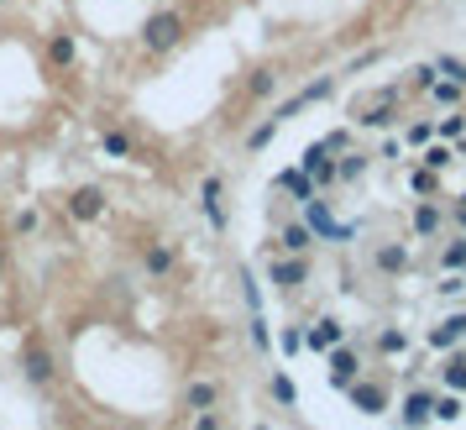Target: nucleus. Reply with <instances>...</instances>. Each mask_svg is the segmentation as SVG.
Listing matches in <instances>:
<instances>
[{
    "instance_id": "4468645a",
    "label": "nucleus",
    "mask_w": 466,
    "mask_h": 430,
    "mask_svg": "<svg viewBox=\"0 0 466 430\" xmlns=\"http://www.w3.org/2000/svg\"><path fill=\"white\" fill-rule=\"evenodd\" d=\"M340 336H346V325H340V321H319L304 342L315 346V352H330V346H340Z\"/></svg>"
},
{
    "instance_id": "aec40b11",
    "label": "nucleus",
    "mask_w": 466,
    "mask_h": 430,
    "mask_svg": "<svg viewBox=\"0 0 466 430\" xmlns=\"http://www.w3.org/2000/svg\"><path fill=\"white\" fill-rule=\"evenodd\" d=\"M403 262H409V252H403V247H378V268H388V273H403Z\"/></svg>"
},
{
    "instance_id": "72a5a7b5",
    "label": "nucleus",
    "mask_w": 466,
    "mask_h": 430,
    "mask_svg": "<svg viewBox=\"0 0 466 430\" xmlns=\"http://www.w3.org/2000/svg\"><path fill=\"white\" fill-rule=\"evenodd\" d=\"M378 346H382V352H403V331H382Z\"/></svg>"
},
{
    "instance_id": "f257e3e1",
    "label": "nucleus",
    "mask_w": 466,
    "mask_h": 430,
    "mask_svg": "<svg viewBox=\"0 0 466 430\" xmlns=\"http://www.w3.org/2000/svg\"><path fill=\"white\" fill-rule=\"evenodd\" d=\"M184 43V16L178 11H152L147 26H142V47L147 53H173Z\"/></svg>"
},
{
    "instance_id": "473e14b6",
    "label": "nucleus",
    "mask_w": 466,
    "mask_h": 430,
    "mask_svg": "<svg viewBox=\"0 0 466 430\" xmlns=\"http://www.w3.org/2000/svg\"><path fill=\"white\" fill-rule=\"evenodd\" d=\"M430 137H435V127H430V121H420V127H409V142H414V148H424Z\"/></svg>"
},
{
    "instance_id": "6ab92c4d",
    "label": "nucleus",
    "mask_w": 466,
    "mask_h": 430,
    "mask_svg": "<svg viewBox=\"0 0 466 430\" xmlns=\"http://www.w3.org/2000/svg\"><path fill=\"white\" fill-rule=\"evenodd\" d=\"M414 231H420V237H435V231H441V210H435L430 200L414 210Z\"/></svg>"
},
{
    "instance_id": "37998d69",
    "label": "nucleus",
    "mask_w": 466,
    "mask_h": 430,
    "mask_svg": "<svg viewBox=\"0 0 466 430\" xmlns=\"http://www.w3.org/2000/svg\"><path fill=\"white\" fill-rule=\"evenodd\" d=\"M461 200H466V194H461Z\"/></svg>"
},
{
    "instance_id": "4c0bfd02",
    "label": "nucleus",
    "mask_w": 466,
    "mask_h": 430,
    "mask_svg": "<svg viewBox=\"0 0 466 430\" xmlns=\"http://www.w3.org/2000/svg\"><path fill=\"white\" fill-rule=\"evenodd\" d=\"M68 58H74V43H68V37H58V43H53V64H68Z\"/></svg>"
},
{
    "instance_id": "ddd939ff",
    "label": "nucleus",
    "mask_w": 466,
    "mask_h": 430,
    "mask_svg": "<svg viewBox=\"0 0 466 430\" xmlns=\"http://www.w3.org/2000/svg\"><path fill=\"white\" fill-rule=\"evenodd\" d=\"M330 89H336V85H330V79H315V85L304 89V95H294V100H289V106L278 110V121H289V116H299V110H304V106H315V100H325V95H330Z\"/></svg>"
},
{
    "instance_id": "20e7f679",
    "label": "nucleus",
    "mask_w": 466,
    "mask_h": 430,
    "mask_svg": "<svg viewBox=\"0 0 466 430\" xmlns=\"http://www.w3.org/2000/svg\"><path fill=\"white\" fill-rule=\"evenodd\" d=\"M199 205H205V220H210L215 231H226V184L220 179H205L199 184Z\"/></svg>"
},
{
    "instance_id": "a211bd4d",
    "label": "nucleus",
    "mask_w": 466,
    "mask_h": 430,
    "mask_svg": "<svg viewBox=\"0 0 466 430\" xmlns=\"http://www.w3.org/2000/svg\"><path fill=\"white\" fill-rule=\"evenodd\" d=\"M215 399H220V388H215V384H189V394H184V404H189L194 415H199V409H210Z\"/></svg>"
},
{
    "instance_id": "c756f323",
    "label": "nucleus",
    "mask_w": 466,
    "mask_h": 430,
    "mask_svg": "<svg viewBox=\"0 0 466 430\" xmlns=\"http://www.w3.org/2000/svg\"><path fill=\"white\" fill-rule=\"evenodd\" d=\"M106 152H110V158H127V152H131V142L121 137V131H106Z\"/></svg>"
},
{
    "instance_id": "39448f33",
    "label": "nucleus",
    "mask_w": 466,
    "mask_h": 430,
    "mask_svg": "<svg viewBox=\"0 0 466 430\" xmlns=\"http://www.w3.org/2000/svg\"><path fill=\"white\" fill-rule=\"evenodd\" d=\"M357 352H351V346H330V384L336 388H351L357 384Z\"/></svg>"
},
{
    "instance_id": "1a4fd4ad",
    "label": "nucleus",
    "mask_w": 466,
    "mask_h": 430,
    "mask_svg": "<svg viewBox=\"0 0 466 430\" xmlns=\"http://www.w3.org/2000/svg\"><path fill=\"white\" fill-rule=\"evenodd\" d=\"M430 415H435V399H430L424 388L403 399V425H409V430H424V425H430Z\"/></svg>"
},
{
    "instance_id": "58836bf2",
    "label": "nucleus",
    "mask_w": 466,
    "mask_h": 430,
    "mask_svg": "<svg viewBox=\"0 0 466 430\" xmlns=\"http://www.w3.org/2000/svg\"><path fill=\"white\" fill-rule=\"evenodd\" d=\"M278 346H283V352H299V346H304V336H299V325H294V331H283V342H278Z\"/></svg>"
},
{
    "instance_id": "0eeeda50",
    "label": "nucleus",
    "mask_w": 466,
    "mask_h": 430,
    "mask_svg": "<svg viewBox=\"0 0 466 430\" xmlns=\"http://www.w3.org/2000/svg\"><path fill=\"white\" fill-rule=\"evenodd\" d=\"M299 169L309 173L315 184H330V179H336V163H330V148H325V142H315V148L304 152V163H299Z\"/></svg>"
},
{
    "instance_id": "79ce46f5",
    "label": "nucleus",
    "mask_w": 466,
    "mask_h": 430,
    "mask_svg": "<svg viewBox=\"0 0 466 430\" xmlns=\"http://www.w3.org/2000/svg\"><path fill=\"white\" fill-rule=\"evenodd\" d=\"M257 430H268V425H257Z\"/></svg>"
},
{
    "instance_id": "412c9836",
    "label": "nucleus",
    "mask_w": 466,
    "mask_h": 430,
    "mask_svg": "<svg viewBox=\"0 0 466 430\" xmlns=\"http://www.w3.org/2000/svg\"><path fill=\"white\" fill-rule=\"evenodd\" d=\"M409 184H414V194H424V200H430V194L441 189V179H435V169H414V179H409Z\"/></svg>"
},
{
    "instance_id": "393cba45",
    "label": "nucleus",
    "mask_w": 466,
    "mask_h": 430,
    "mask_svg": "<svg viewBox=\"0 0 466 430\" xmlns=\"http://www.w3.org/2000/svg\"><path fill=\"white\" fill-rule=\"evenodd\" d=\"M273 399H278V404H294V399H299L294 378H283V373H278V378H273Z\"/></svg>"
},
{
    "instance_id": "b1692460",
    "label": "nucleus",
    "mask_w": 466,
    "mask_h": 430,
    "mask_svg": "<svg viewBox=\"0 0 466 430\" xmlns=\"http://www.w3.org/2000/svg\"><path fill=\"white\" fill-rule=\"evenodd\" d=\"M273 131H278V116H273V121H262V127H257L252 137H247V148H252V152H262L268 142H273Z\"/></svg>"
},
{
    "instance_id": "c9c22d12",
    "label": "nucleus",
    "mask_w": 466,
    "mask_h": 430,
    "mask_svg": "<svg viewBox=\"0 0 466 430\" xmlns=\"http://www.w3.org/2000/svg\"><path fill=\"white\" fill-rule=\"evenodd\" d=\"M435 131H441V137H451V142H456V137H461V116H445V121H441V127H435Z\"/></svg>"
},
{
    "instance_id": "a19ab883",
    "label": "nucleus",
    "mask_w": 466,
    "mask_h": 430,
    "mask_svg": "<svg viewBox=\"0 0 466 430\" xmlns=\"http://www.w3.org/2000/svg\"><path fill=\"white\" fill-rule=\"evenodd\" d=\"M456 220H461V231H466V200H461V205H456Z\"/></svg>"
},
{
    "instance_id": "cd10ccee",
    "label": "nucleus",
    "mask_w": 466,
    "mask_h": 430,
    "mask_svg": "<svg viewBox=\"0 0 466 430\" xmlns=\"http://www.w3.org/2000/svg\"><path fill=\"white\" fill-rule=\"evenodd\" d=\"M361 173H367V158L357 152V158H346V163L336 169V179H361Z\"/></svg>"
},
{
    "instance_id": "2f4dec72",
    "label": "nucleus",
    "mask_w": 466,
    "mask_h": 430,
    "mask_svg": "<svg viewBox=\"0 0 466 430\" xmlns=\"http://www.w3.org/2000/svg\"><path fill=\"white\" fill-rule=\"evenodd\" d=\"M435 415H441V420H456V415H461V399H435Z\"/></svg>"
},
{
    "instance_id": "e433bc0d",
    "label": "nucleus",
    "mask_w": 466,
    "mask_h": 430,
    "mask_svg": "<svg viewBox=\"0 0 466 430\" xmlns=\"http://www.w3.org/2000/svg\"><path fill=\"white\" fill-rule=\"evenodd\" d=\"M435 74H441V68L420 64V68H414V85H420V89H430V85H435Z\"/></svg>"
},
{
    "instance_id": "dca6fc26",
    "label": "nucleus",
    "mask_w": 466,
    "mask_h": 430,
    "mask_svg": "<svg viewBox=\"0 0 466 430\" xmlns=\"http://www.w3.org/2000/svg\"><path fill=\"white\" fill-rule=\"evenodd\" d=\"M461 336H466V315H451V321H441L430 331V346H456Z\"/></svg>"
},
{
    "instance_id": "9b49d317",
    "label": "nucleus",
    "mask_w": 466,
    "mask_h": 430,
    "mask_svg": "<svg viewBox=\"0 0 466 430\" xmlns=\"http://www.w3.org/2000/svg\"><path fill=\"white\" fill-rule=\"evenodd\" d=\"M304 279H309V262H304V258H283V262H273V283H278V289H299Z\"/></svg>"
},
{
    "instance_id": "f3484780",
    "label": "nucleus",
    "mask_w": 466,
    "mask_h": 430,
    "mask_svg": "<svg viewBox=\"0 0 466 430\" xmlns=\"http://www.w3.org/2000/svg\"><path fill=\"white\" fill-rule=\"evenodd\" d=\"M147 273H152V279H168V273H173V247H168V241H152V247H147Z\"/></svg>"
},
{
    "instance_id": "c85d7f7f",
    "label": "nucleus",
    "mask_w": 466,
    "mask_h": 430,
    "mask_svg": "<svg viewBox=\"0 0 466 430\" xmlns=\"http://www.w3.org/2000/svg\"><path fill=\"white\" fill-rule=\"evenodd\" d=\"M445 384H451V388H466V357L445 363Z\"/></svg>"
},
{
    "instance_id": "9d476101",
    "label": "nucleus",
    "mask_w": 466,
    "mask_h": 430,
    "mask_svg": "<svg viewBox=\"0 0 466 430\" xmlns=\"http://www.w3.org/2000/svg\"><path fill=\"white\" fill-rule=\"evenodd\" d=\"M26 378L43 388V384H53L58 378V367H53V352H43V346H26Z\"/></svg>"
},
{
    "instance_id": "f03ea898",
    "label": "nucleus",
    "mask_w": 466,
    "mask_h": 430,
    "mask_svg": "<svg viewBox=\"0 0 466 430\" xmlns=\"http://www.w3.org/2000/svg\"><path fill=\"white\" fill-rule=\"evenodd\" d=\"M393 110H399V89H378V95H367L357 106V121L361 127H388Z\"/></svg>"
},
{
    "instance_id": "ea45409f",
    "label": "nucleus",
    "mask_w": 466,
    "mask_h": 430,
    "mask_svg": "<svg viewBox=\"0 0 466 430\" xmlns=\"http://www.w3.org/2000/svg\"><path fill=\"white\" fill-rule=\"evenodd\" d=\"M199 430H220V415H210V409H199V420H194Z\"/></svg>"
},
{
    "instance_id": "423d86ee",
    "label": "nucleus",
    "mask_w": 466,
    "mask_h": 430,
    "mask_svg": "<svg viewBox=\"0 0 466 430\" xmlns=\"http://www.w3.org/2000/svg\"><path fill=\"white\" fill-rule=\"evenodd\" d=\"M278 247H283L289 258H304V252L315 247V231H309V220H294V226H283V231H278Z\"/></svg>"
},
{
    "instance_id": "f704fd0d",
    "label": "nucleus",
    "mask_w": 466,
    "mask_h": 430,
    "mask_svg": "<svg viewBox=\"0 0 466 430\" xmlns=\"http://www.w3.org/2000/svg\"><path fill=\"white\" fill-rule=\"evenodd\" d=\"M241 283H247V304H252V315H257V310H262V294H257V279H252V273H241Z\"/></svg>"
},
{
    "instance_id": "7ed1b4c3",
    "label": "nucleus",
    "mask_w": 466,
    "mask_h": 430,
    "mask_svg": "<svg viewBox=\"0 0 466 430\" xmlns=\"http://www.w3.org/2000/svg\"><path fill=\"white\" fill-rule=\"evenodd\" d=\"M304 220H309V231H319V237H330V241L357 237V226H336V220H330L325 200H304Z\"/></svg>"
},
{
    "instance_id": "6e6552de",
    "label": "nucleus",
    "mask_w": 466,
    "mask_h": 430,
    "mask_svg": "<svg viewBox=\"0 0 466 430\" xmlns=\"http://www.w3.org/2000/svg\"><path fill=\"white\" fill-rule=\"evenodd\" d=\"M68 215H74V220H100V215H106V194L100 189H79L74 200H68Z\"/></svg>"
},
{
    "instance_id": "5701e85b",
    "label": "nucleus",
    "mask_w": 466,
    "mask_h": 430,
    "mask_svg": "<svg viewBox=\"0 0 466 430\" xmlns=\"http://www.w3.org/2000/svg\"><path fill=\"white\" fill-rule=\"evenodd\" d=\"M461 89H466V85H451V79L441 85V79H435V85H430V95H435L441 106H456V100H461Z\"/></svg>"
},
{
    "instance_id": "f8f14e48",
    "label": "nucleus",
    "mask_w": 466,
    "mask_h": 430,
    "mask_svg": "<svg viewBox=\"0 0 466 430\" xmlns=\"http://www.w3.org/2000/svg\"><path fill=\"white\" fill-rule=\"evenodd\" d=\"M346 394H351V404H357L361 415H382V404H388V394H382L378 384H351Z\"/></svg>"
},
{
    "instance_id": "a878e982",
    "label": "nucleus",
    "mask_w": 466,
    "mask_h": 430,
    "mask_svg": "<svg viewBox=\"0 0 466 430\" xmlns=\"http://www.w3.org/2000/svg\"><path fill=\"white\" fill-rule=\"evenodd\" d=\"M435 68H441V74L451 79V85H466V64H461V58H441Z\"/></svg>"
},
{
    "instance_id": "4be33fe9",
    "label": "nucleus",
    "mask_w": 466,
    "mask_h": 430,
    "mask_svg": "<svg viewBox=\"0 0 466 430\" xmlns=\"http://www.w3.org/2000/svg\"><path fill=\"white\" fill-rule=\"evenodd\" d=\"M247 89H252V95H273L278 79L268 74V68H257V74H247Z\"/></svg>"
},
{
    "instance_id": "bb28decb",
    "label": "nucleus",
    "mask_w": 466,
    "mask_h": 430,
    "mask_svg": "<svg viewBox=\"0 0 466 430\" xmlns=\"http://www.w3.org/2000/svg\"><path fill=\"white\" fill-rule=\"evenodd\" d=\"M451 158H456L451 148H430V152H424V169H435V173H441V169H451Z\"/></svg>"
},
{
    "instance_id": "2eb2a0df",
    "label": "nucleus",
    "mask_w": 466,
    "mask_h": 430,
    "mask_svg": "<svg viewBox=\"0 0 466 430\" xmlns=\"http://www.w3.org/2000/svg\"><path fill=\"white\" fill-rule=\"evenodd\" d=\"M278 189H289L294 200H315V179L304 169H289V173H278Z\"/></svg>"
},
{
    "instance_id": "7c9ffc66",
    "label": "nucleus",
    "mask_w": 466,
    "mask_h": 430,
    "mask_svg": "<svg viewBox=\"0 0 466 430\" xmlns=\"http://www.w3.org/2000/svg\"><path fill=\"white\" fill-rule=\"evenodd\" d=\"M445 268H466V237L445 247Z\"/></svg>"
}]
</instances>
